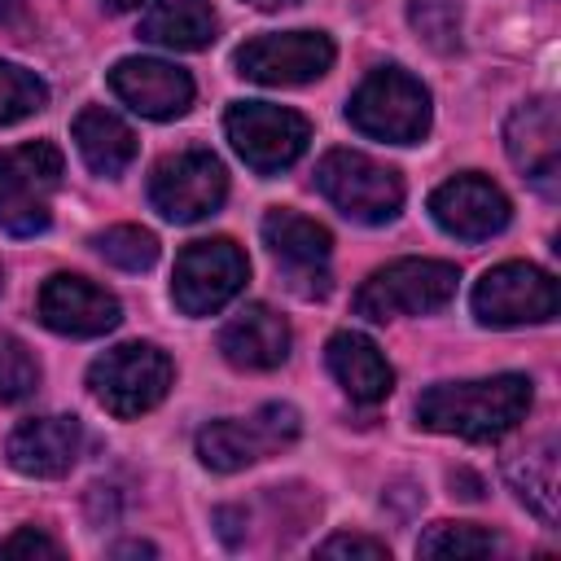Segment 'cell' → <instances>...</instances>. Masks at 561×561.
<instances>
[{
	"label": "cell",
	"mask_w": 561,
	"mask_h": 561,
	"mask_svg": "<svg viewBox=\"0 0 561 561\" xmlns=\"http://www.w3.org/2000/svg\"><path fill=\"white\" fill-rule=\"evenodd\" d=\"M530 377L495 373L478 381H438L416 399V421L434 434H456L469 443H495L517 430L530 412Z\"/></svg>",
	"instance_id": "cell-1"
},
{
	"label": "cell",
	"mask_w": 561,
	"mask_h": 561,
	"mask_svg": "<svg viewBox=\"0 0 561 561\" xmlns=\"http://www.w3.org/2000/svg\"><path fill=\"white\" fill-rule=\"evenodd\" d=\"M430 92L403 66H377L359 79L346 101V118L355 131L390 145H416L430 131Z\"/></svg>",
	"instance_id": "cell-2"
},
{
	"label": "cell",
	"mask_w": 561,
	"mask_h": 561,
	"mask_svg": "<svg viewBox=\"0 0 561 561\" xmlns=\"http://www.w3.org/2000/svg\"><path fill=\"white\" fill-rule=\"evenodd\" d=\"M66 158L53 140H26L0 149V232L35 237L53 219V193L61 188Z\"/></svg>",
	"instance_id": "cell-3"
},
{
	"label": "cell",
	"mask_w": 561,
	"mask_h": 561,
	"mask_svg": "<svg viewBox=\"0 0 561 561\" xmlns=\"http://www.w3.org/2000/svg\"><path fill=\"white\" fill-rule=\"evenodd\" d=\"M456 263L443 259H394L377 267L359 289H355V316L364 320H399V316H430L443 311L456 298Z\"/></svg>",
	"instance_id": "cell-4"
},
{
	"label": "cell",
	"mask_w": 561,
	"mask_h": 561,
	"mask_svg": "<svg viewBox=\"0 0 561 561\" xmlns=\"http://www.w3.org/2000/svg\"><path fill=\"white\" fill-rule=\"evenodd\" d=\"M171 377H175V368H171L167 351H158L153 342H123L92 359L88 390L110 416L131 421L167 399Z\"/></svg>",
	"instance_id": "cell-5"
},
{
	"label": "cell",
	"mask_w": 561,
	"mask_h": 561,
	"mask_svg": "<svg viewBox=\"0 0 561 561\" xmlns=\"http://www.w3.org/2000/svg\"><path fill=\"white\" fill-rule=\"evenodd\" d=\"M316 188L355 224H390L403 206L399 171L359 149H329L316 167Z\"/></svg>",
	"instance_id": "cell-6"
},
{
	"label": "cell",
	"mask_w": 561,
	"mask_h": 561,
	"mask_svg": "<svg viewBox=\"0 0 561 561\" xmlns=\"http://www.w3.org/2000/svg\"><path fill=\"white\" fill-rule=\"evenodd\" d=\"M302 421L289 403H263L250 416H224L197 430V460L215 473H237L245 465L267 460L272 451L298 438Z\"/></svg>",
	"instance_id": "cell-7"
},
{
	"label": "cell",
	"mask_w": 561,
	"mask_h": 561,
	"mask_svg": "<svg viewBox=\"0 0 561 561\" xmlns=\"http://www.w3.org/2000/svg\"><path fill=\"white\" fill-rule=\"evenodd\" d=\"M250 276V259L232 237H206L180 250L171 272V302L184 316H215L224 311Z\"/></svg>",
	"instance_id": "cell-8"
},
{
	"label": "cell",
	"mask_w": 561,
	"mask_h": 561,
	"mask_svg": "<svg viewBox=\"0 0 561 561\" xmlns=\"http://www.w3.org/2000/svg\"><path fill=\"white\" fill-rule=\"evenodd\" d=\"M224 131H228L237 158L259 175L294 167L307 153V140H311V123L298 110H285V105H272V101L228 105Z\"/></svg>",
	"instance_id": "cell-9"
},
{
	"label": "cell",
	"mask_w": 561,
	"mask_h": 561,
	"mask_svg": "<svg viewBox=\"0 0 561 561\" xmlns=\"http://www.w3.org/2000/svg\"><path fill=\"white\" fill-rule=\"evenodd\" d=\"M228 197V171L210 149L167 153L149 175V202L171 224H197Z\"/></svg>",
	"instance_id": "cell-10"
},
{
	"label": "cell",
	"mask_w": 561,
	"mask_h": 561,
	"mask_svg": "<svg viewBox=\"0 0 561 561\" xmlns=\"http://www.w3.org/2000/svg\"><path fill=\"white\" fill-rule=\"evenodd\" d=\"M333 39L324 31H267L245 39L232 53V66L241 79L263 88H298L320 79L333 66Z\"/></svg>",
	"instance_id": "cell-11"
},
{
	"label": "cell",
	"mask_w": 561,
	"mask_h": 561,
	"mask_svg": "<svg viewBox=\"0 0 561 561\" xmlns=\"http://www.w3.org/2000/svg\"><path fill=\"white\" fill-rule=\"evenodd\" d=\"M561 307L557 280L535 263H500L473 285V316L491 329L543 324Z\"/></svg>",
	"instance_id": "cell-12"
},
{
	"label": "cell",
	"mask_w": 561,
	"mask_h": 561,
	"mask_svg": "<svg viewBox=\"0 0 561 561\" xmlns=\"http://www.w3.org/2000/svg\"><path fill=\"white\" fill-rule=\"evenodd\" d=\"M263 245L298 298H324L329 294L333 237L324 224H316L298 210H267L263 215Z\"/></svg>",
	"instance_id": "cell-13"
},
{
	"label": "cell",
	"mask_w": 561,
	"mask_h": 561,
	"mask_svg": "<svg viewBox=\"0 0 561 561\" xmlns=\"http://www.w3.org/2000/svg\"><path fill=\"white\" fill-rule=\"evenodd\" d=\"M35 316L53 329V333H66V337H101L110 329H118L123 320V307L110 289H101L96 280L88 276H75V272H57L39 285V298H35Z\"/></svg>",
	"instance_id": "cell-14"
},
{
	"label": "cell",
	"mask_w": 561,
	"mask_h": 561,
	"mask_svg": "<svg viewBox=\"0 0 561 561\" xmlns=\"http://www.w3.org/2000/svg\"><path fill=\"white\" fill-rule=\"evenodd\" d=\"M504 149L513 158V167L539 188V193H557V175H561V114L552 96H535L522 101L508 123H504Z\"/></svg>",
	"instance_id": "cell-15"
},
{
	"label": "cell",
	"mask_w": 561,
	"mask_h": 561,
	"mask_svg": "<svg viewBox=\"0 0 561 561\" xmlns=\"http://www.w3.org/2000/svg\"><path fill=\"white\" fill-rule=\"evenodd\" d=\"M430 215L434 224L447 232V237H460V241H486L495 237L513 206L508 197L500 193V184H491L486 175L478 171H465V175H451L443 180L434 193H430Z\"/></svg>",
	"instance_id": "cell-16"
},
{
	"label": "cell",
	"mask_w": 561,
	"mask_h": 561,
	"mask_svg": "<svg viewBox=\"0 0 561 561\" xmlns=\"http://www.w3.org/2000/svg\"><path fill=\"white\" fill-rule=\"evenodd\" d=\"M114 96L140 118H180L193 105V79L162 57H123L110 70Z\"/></svg>",
	"instance_id": "cell-17"
},
{
	"label": "cell",
	"mask_w": 561,
	"mask_h": 561,
	"mask_svg": "<svg viewBox=\"0 0 561 561\" xmlns=\"http://www.w3.org/2000/svg\"><path fill=\"white\" fill-rule=\"evenodd\" d=\"M219 355L241 373H267L289 359V324L267 302H245L219 329Z\"/></svg>",
	"instance_id": "cell-18"
},
{
	"label": "cell",
	"mask_w": 561,
	"mask_h": 561,
	"mask_svg": "<svg viewBox=\"0 0 561 561\" xmlns=\"http://www.w3.org/2000/svg\"><path fill=\"white\" fill-rule=\"evenodd\" d=\"M79 447L83 430L75 416H31L9 434L4 456L26 478H61L79 460Z\"/></svg>",
	"instance_id": "cell-19"
},
{
	"label": "cell",
	"mask_w": 561,
	"mask_h": 561,
	"mask_svg": "<svg viewBox=\"0 0 561 561\" xmlns=\"http://www.w3.org/2000/svg\"><path fill=\"white\" fill-rule=\"evenodd\" d=\"M324 359H329V373L337 377V386L355 399V403H381L390 390H394V368L386 364L381 346L355 329H342L329 337L324 346Z\"/></svg>",
	"instance_id": "cell-20"
},
{
	"label": "cell",
	"mask_w": 561,
	"mask_h": 561,
	"mask_svg": "<svg viewBox=\"0 0 561 561\" xmlns=\"http://www.w3.org/2000/svg\"><path fill=\"white\" fill-rule=\"evenodd\" d=\"M215 31H219V18L210 0H158L140 18V39L171 53H197L215 44Z\"/></svg>",
	"instance_id": "cell-21"
},
{
	"label": "cell",
	"mask_w": 561,
	"mask_h": 561,
	"mask_svg": "<svg viewBox=\"0 0 561 561\" xmlns=\"http://www.w3.org/2000/svg\"><path fill=\"white\" fill-rule=\"evenodd\" d=\"M75 145H79V158L96 171V175H123L136 158V131L105 105H88L79 110L75 118Z\"/></svg>",
	"instance_id": "cell-22"
},
{
	"label": "cell",
	"mask_w": 561,
	"mask_h": 561,
	"mask_svg": "<svg viewBox=\"0 0 561 561\" xmlns=\"http://www.w3.org/2000/svg\"><path fill=\"white\" fill-rule=\"evenodd\" d=\"M508 482L539 522H557V438H539L517 460H508Z\"/></svg>",
	"instance_id": "cell-23"
},
{
	"label": "cell",
	"mask_w": 561,
	"mask_h": 561,
	"mask_svg": "<svg viewBox=\"0 0 561 561\" xmlns=\"http://www.w3.org/2000/svg\"><path fill=\"white\" fill-rule=\"evenodd\" d=\"M92 245L118 272H149L158 263V237L149 228H136V224H114V228L96 232Z\"/></svg>",
	"instance_id": "cell-24"
},
{
	"label": "cell",
	"mask_w": 561,
	"mask_h": 561,
	"mask_svg": "<svg viewBox=\"0 0 561 561\" xmlns=\"http://www.w3.org/2000/svg\"><path fill=\"white\" fill-rule=\"evenodd\" d=\"M421 557H491L500 552V535L473 526V522H434L416 539Z\"/></svg>",
	"instance_id": "cell-25"
},
{
	"label": "cell",
	"mask_w": 561,
	"mask_h": 561,
	"mask_svg": "<svg viewBox=\"0 0 561 561\" xmlns=\"http://www.w3.org/2000/svg\"><path fill=\"white\" fill-rule=\"evenodd\" d=\"M48 105V83L35 70H22L13 61H0V127L22 123Z\"/></svg>",
	"instance_id": "cell-26"
},
{
	"label": "cell",
	"mask_w": 561,
	"mask_h": 561,
	"mask_svg": "<svg viewBox=\"0 0 561 561\" xmlns=\"http://www.w3.org/2000/svg\"><path fill=\"white\" fill-rule=\"evenodd\" d=\"M408 18H412L416 35L438 53H451L460 44V9H456V0H412Z\"/></svg>",
	"instance_id": "cell-27"
},
{
	"label": "cell",
	"mask_w": 561,
	"mask_h": 561,
	"mask_svg": "<svg viewBox=\"0 0 561 561\" xmlns=\"http://www.w3.org/2000/svg\"><path fill=\"white\" fill-rule=\"evenodd\" d=\"M39 386V364L26 351V342H18L13 333H0V399L18 403L26 394H35Z\"/></svg>",
	"instance_id": "cell-28"
},
{
	"label": "cell",
	"mask_w": 561,
	"mask_h": 561,
	"mask_svg": "<svg viewBox=\"0 0 561 561\" xmlns=\"http://www.w3.org/2000/svg\"><path fill=\"white\" fill-rule=\"evenodd\" d=\"M0 552H4V557H61V543L48 539V535L35 530V526H22V530H13V535L0 543Z\"/></svg>",
	"instance_id": "cell-29"
},
{
	"label": "cell",
	"mask_w": 561,
	"mask_h": 561,
	"mask_svg": "<svg viewBox=\"0 0 561 561\" xmlns=\"http://www.w3.org/2000/svg\"><path fill=\"white\" fill-rule=\"evenodd\" d=\"M320 557H390L381 539H368V535H329L320 548Z\"/></svg>",
	"instance_id": "cell-30"
},
{
	"label": "cell",
	"mask_w": 561,
	"mask_h": 561,
	"mask_svg": "<svg viewBox=\"0 0 561 561\" xmlns=\"http://www.w3.org/2000/svg\"><path fill=\"white\" fill-rule=\"evenodd\" d=\"M136 552H140V557H153L149 543H118V548H114V557H136Z\"/></svg>",
	"instance_id": "cell-31"
},
{
	"label": "cell",
	"mask_w": 561,
	"mask_h": 561,
	"mask_svg": "<svg viewBox=\"0 0 561 561\" xmlns=\"http://www.w3.org/2000/svg\"><path fill=\"white\" fill-rule=\"evenodd\" d=\"M22 18V0H0V22H18Z\"/></svg>",
	"instance_id": "cell-32"
},
{
	"label": "cell",
	"mask_w": 561,
	"mask_h": 561,
	"mask_svg": "<svg viewBox=\"0 0 561 561\" xmlns=\"http://www.w3.org/2000/svg\"><path fill=\"white\" fill-rule=\"evenodd\" d=\"M245 4H254V9L272 13V9H289V4H298V0H245Z\"/></svg>",
	"instance_id": "cell-33"
},
{
	"label": "cell",
	"mask_w": 561,
	"mask_h": 561,
	"mask_svg": "<svg viewBox=\"0 0 561 561\" xmlns=\"http://www.w3.org/2000/svg\"><path fill=\"white\" fill-rule=\"evenodd\" d=\"M105 4H110V9H140L145 0H105Z\"/></svg>",
	"instance_id": "cell-34"
},
{
	"label": "cell",
	"mask_w": 561,
	"mask_h": 561,
	"mask_svg": "<svg viewBox=\"0 0 561 561\" xmlns=\"http://www.w3.org/2000/svg\"><path fill=\"white\" fill-rule=\"evenodd\" d=\"M0 289H4V272H0Z\"/></svg>",
	"instance_id": "cell-35"
}]
</instances>
